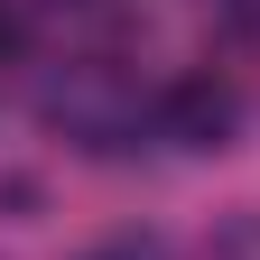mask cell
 I'll use <instances>...</instances> for the list:
<instances>
[{
  "mask_svg": "<svg viewBox=\"0 0 260 260\" xmlns=\"http://www.w3.org/2000/svg\"><path fill=\"white\" fill-rule=\"evenodd\" d=\"M10 38H19V28H10V10H0V56H10Z\"/></svg>",
  "mask_w": 260,
  "mask_h": 260,
  "instance_id": "3",
  "label": "cell"
},
{
  "mask_svg": "<svg viewBox=\"0 0 260 260\" xmlns=\"http://www.w3.org/2000/svg\"><path fill=\"white\" fill-rule=\"evenodd\" d=\"M47 121H56V130H75L84 149H121L130 130H140V103H130L103 65H84L75 84H56V93H47Z\"/></svg>",
  "mask_w": 260,
  "mask_h": 260,
  "instance_id": "1",
  "label": "cell"
},
{
  "mask_svg": "<svg viewBox=\"0 0 260 260\" xmlns=\"http://www.w3.org/2000/svg\"><path fill=\"white\" fill-rule=\"evenodd\" d=\"M158 130H168L177 149H223L233 140V93H223L214 75H186L158 93Z\"/></svg>",
  "mask_w": 260,
  "mask_h": 260,
  "instance_id": "2",
  "label": "cell"
}]
</instances>
